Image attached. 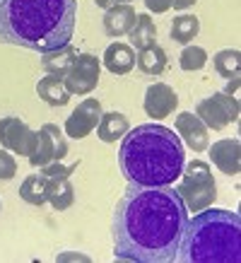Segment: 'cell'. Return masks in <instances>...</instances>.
Masks as SVG:
<instances>
[{"instance_id":"6da1fadb","label":"cell","mask_w":241,"mask_h":263,"mask_svg":"<svg viewBox=\"0 0 241 263\" xmlns=\"http://www.w3.org/2000/svg\"><path fill=\"white\" fill-rule=\"evenodd\" d=\"M188 210L171 186H135L113 213V254L123 261H174L184 239Z\"/></svg>"},{"instance_id":"7a4b0ae2","label":"cell","mask_w":241,"mask_h":263,"mask_svg":"<svg viewBox=\"0 0 241 263\" xmlns=\"http://www.w3.org/2000/svg\"><path fill=\"white\" fill-rule=\"evenodd\" d=\"M75 20L77 0H3L0 44L46 53L70 44Z\"/></svg>"},{"instance_id":"3957f363","label":"cell","mask_w":241,"mask_h":263,"mask_svg":"<svg viewBox=\"0 0 241 263\" xmlns=\"http://www.w3.org/2000/svg\"><path fill=\"white\" fill-rule=\"evenodd\" d=\"M118 164L135 186H171L186 164L184 143L171 128L143 123L123 136Z\"/></svg>"},{"instance_id":"277c9868","label":"cell","mask_w":241,"mask_h":263,"mask_svg":"<svg viewBox=\"0 0 241 263\" xmlns=\"http://www.w3.org/2000/svg\"><path fill=\"white\" fill-rule=\"evenodd\" d=\"M184 263H239L241 220L225 208H203L188 217L176 254Z\"/></svg>"},{"instance_id":"5b68a950","label":"cell","mask_w":241,"mask_h":263,"mask_svg":"<svg viewBox=\"0 0 241 263\" xmlns=\"http://www.w3.org/2000/svg\"><path fill=\"white\" fill-rule=\"evenodd\" d=\"M181 181L174 191L178 193V198L184 200V205L188 213H200L203 208H208L215 203L217 198V183L212 179V169L208 162L193 160L184 164L181 169Z\"/></svg>"},{"instance_id":"8992f818","label":"cell","mask_w":241,"mask_h":263,"mask_svg":"<svg viewBox=\"0 0 241 263\" xmlns=\"http://www.w3.org/2000/svg\"><path fill=\"white\" fill-rule=\"evenodd\" d=\"M195 116L208 126V130H222L239 119V102L234 95L215 92L208 99H200L195 106Z\"/></svg>"},{"instance_id":"52a82bcc","label":"cell","mask_w":241,"mask_h":263,"mask_svg":"<svg viewBox=\"0 0 241 263\" xmlns=\"http://www.w3.org/2000/svg\"><path fill=\"white\" fill-rule=\"evenodd\" d=\"M68 155V140H65L63 130L56 123H46L36 130V147L29 155V164L32 167H46L51 162H63Z\"/></svg>"},{"instance_id":"ba28073f","label":"cell","mask_w":241,"mask_h":263,"mask_svg":"<svg viewBox=\"0 0 241 263\" xmlns=\"http://www.w3.org/2000/svg\"><path fill=\"white\" fill-rule=\"evenodd\" d=\"M99 72H102V61L99 58L92 56V53H77L70 70L63 75L65 89L77 97L89 95L99 85Z\"/></svg>"},{"instance_id":"9c48e42d","label":"cell","mask_w":241,"mask_h":263,"mask_svg":"<svg viewBox=\"0 0 241 263\" xmlns=\"http://www.w3.org/2000/svg\"><path fill=\"white\" fill-rule=\"evenodd\" d=\"M0 147L29 157L36 147V130H32L19 116H3L0 119Z\"/></svg>"},{"instance_id":"30bf717a","label":"cell","mask_w":241,"mask_h":263,"mask_svg":"<svg viewBox=\"0 0 241 263\" xmlns=\"http://www.w3.org/2000/svg\"><path fill=\"white\" fill-rule=\"evenodd\" d=\"M102 102L96 99V97H87V99H82L77 104V109L68 116L65 121V136L75 138V140H82V138H87L92 130L96 128L99 119H102Z\"/></svg>"},{"instance_id":"8fae6325","label":"cell","mask_w":241,"mask_h":263,"mask_svg":"<svg viewBox=\"0 0 241 263\" xmlns=\"http://www.w3.org/2000/svg\"><path fill=\"white\" fill-rule=\"evenodd\" d=\"M143 106H145V114H147L150 119L159 121V119H167V116L174 114V109L178 106V97L167 82H154V85H150L147 92H145Z\"/></svg>"},{"instance_id":"7c38bea8","label":"cell","mask_w":241,"mask_h":263,"mask_svg":"<svg viewBox=\"0 0 241 263\" xmlns=\"http://www.w3.org/2000/svg\"><path fill=\"white\" fill-rule=\"evenodd\" d=\"M174 126H176L178 138H181L193 152H203L210 147V130L195 114H191V111L178 114L176 121H174Z\"/></svg>"},{"instance_id":"4fadbf2b","label":"cell","mask_w":241,"mask_h":263,"mask_svg":"<svg viewBox=\"0 0 241 263\" xmlns=\"http://www.w3.org/2000/svg\"><path fill=\"white\" fill-rule=\"evenodd\" d=\"M210 157H212V164H215L222 174H227V176L239 174V169H241V145H239L236 138L212 143V147H210Z\"/></svg>"},{"instance_id":"5bb4252c","label":"cell","mask_w":241,"mask_h":263,"mask_svg":"<svg viewBox=\"0 0 241 263\" xmlns=\"http://www.w3.org/2000/svg\"><path fill=\"white\" fill-rule=\"evenodd\" d=\"M135 17H137V12L130 3H118V5L109 8L106 10V15H104L106 36H113V39L126 36V34L133 29V24H135Z\"/></svg>"},{"instance_id":"9a60e30c","label":"cell","mask_w":241,"mask_h":263,"mask_svg":"<svg viewBox=\"0 0 241 263\" xmlns=\"http://www.w3.org/2000/svg\"><path fill=\"white\" fill-rule=\"evenodd\" d=\"M102 61H104L106 70L113 72V75H128V72L135 68V51H133V46H128V44L116 41L111 46H106Z\"/></svg>"},{"instance_id":"2e32d148","label":"cell","mask_w":241,"mask_h":263,"mask_svg":"<svg viewBox=\"0 0 241 263\" xmlns=\"http://www.w3.org/2000/svg\"><path fill=\"white\" fill-rule=\"evenodd\" d=\"M46 179V203L56 210H68L75 200V186L70 183V176H44Z\"/></svg>"},{"instance_id":"e0dca14e","label":"cell","mask_w":241,"mask_h":263,"mask_svg":"<svg viewBox=\"0 0 241 263\" xmlns=\"http://www.w3.org/2000/svg\"><path fill=\"white\" fill-rule=\"evenodd\" d=\"M75 58H77V48L72 46V44H65V46H61V48H53V51L41 53V68L46 70V75L63 78L65 72L70 70V65Z\"/></svg>"},{"instance_id":"ac0fdd59","label":"cell","mask_w":241,"mask_h":263,"mask_svg":"<svg viewBox=\"0 0 241 263\" xmlns=\"http://www.w3.org/2000/svg\"><path fill=\"white\" fill-rule=\"evenodd\" d=\"M128 130H130L128 116L120 111L102 114V119L96 123V136H99V140H104V143H116V140H120Z\"/></svg>"},{"instance_id":"d6986e66","label":"cell","mask_w":241,"mask_h":263,"mask_svg":"<svg viewBox=\"0 0 241 263\" xmlns=\"http://www.w3.org/2000/svg\"><path fill=\"white\" fill-rule=\"evenodd\" d=\"M36 95L41 102H46L48 106H65L70 102V92L65 89L63 78L58 75H46L36 82Z\"/></svg>"},{"instance_id":"ffe728a7","label":"cell","mask_w":241,"mask_h":263,"mask_svg":"<svg viewBox=\"0 0 241 263\" xmlns=\"http://www.w3.org/2000/svg\"><path fill=\"white\" fill-rule=\"evenodd\" d=\"M135 65L145 75H154L157 78L167 68V51L162 46H157V44H152V46H147V48H140L135 56Z\"/></svg>"},{"instance_id":"44dd1931","label":"cell","mask_w":241,"mask_h":263,"mask_svg":"<svg viewBox=\"0 0 241 263\" xmlns=\"http://www.w3.org/2000/svg\"><path fill=\"white\" fill-rule=\"evenodd\" d=\"M128 36H130V44H133L137 51H140V48L152 46L154 41H157V27H154V20L150 15H137L133 29L128 32Z\"/></svg>"},{"instance_id":"7402d4cb","label":"cell","mask_w":241,"mask_h":263,"mask_svg":"<svg viewBox=\"0 0 241 263\" xmlns=\"http://www.w3.org/2000/svg\"><path fill=\"white\" fill-rule=\"evenodd\" d=\"M212 65L215 70L227 78V80H236L239 78V68H241V53L236 48H222L212 56Z\"/></svg>"},{"instance_id":"603a6c76","label":"cell","mask_w":241,"mask_h":263,"mask_svg":"<svg viewBox=\"0 0 241 263\" xmlns=\"http://www.w3.org/2000/svg\"><path fill=\"white\" fill-rule=\"evenodd\" d=\"M19 198L29 205H44L46 203V179L44 174H29L19 186Z\"/></svg>"},{"instance_id":"cb8c5ba5","label":"cell","mask_w":241,"mask_h":263,"mask_svg":"<svg viewBox=\"0 0 241 263\" xmlns=\"http://www.w3.org/2000/svg\"><path fill=\"white\" fill-rule=\"evenodd\" d=\"M200 32V20L195 15H178L171 22V39L176 44H191Z\"/></svg>"},{"instance_id":"d4e9b609","label":"cell","mask_w":241,"mask_h":263,"mask_svg":"<svg viewBox=\"0 0 241 263\" xmlns=\"http://www.w3.org/2000/svg\"><path fill=\"white\" fill-rule=\"evenodd\" d=\"M178 63L184 68L186 72H195V70H203L208 65V51L203 46H186L178 56Z\"/></svg>"},{"instance_id":"484cf974","label":"cell","mask_w":241,"mask_h":263,"mask_svg":"<svg viewBox=\"0 0 241 263\" xmlns=\"http://www.w3.org/2000/svg\"><path fill=\"white\" fill-rule=\"evenodd\" d=\"M17 174V162L15 157L10 155V150H5V147H0V179H12V176Z\"/></svg>"},{"instance_id":"4316f807","label":"cell","mask_w":241,"mask_h":263,"mask_svg":"<svg viewBox=\"0 0 241 263\" xmlns=\"http://www.w3.org/2000/svg\"><path fill=\"white\" fill-rule=\"evenodd\" d=\"M171 3H174V0H145L147 10H150V12H157V15L167 12V10L171 8Z\"/></svg>"},{"instance_id":"83f0119b","label":"cell","mask_w":241,"mask_h":263,"mask_svg":"<svg viewBox=\"0 0 241 263\" xmlns=\"http://www.w3.org/2000/svg\"><path fill=\"white\" fill-rule=\"evenodd\" d=\"M198 0H174L171 3V8L174 10H186V8H191V5H195Z\"/></svg>"},{"instance_id":"f1b7e54d","label":"cell","mask_w":241,"mask_h":263,"mask_svg":"<svg viewBox=\"0 0 241 263\" xmlns=\"http://www.w3.org/2000/svg\"><path fill=\"white\" fill-rule=\"evenodd\" d=\"M96 3V8H102V10H109V8H113V5H118L116 0H94Z\"/></svg>"},{"instance_id":"f546056e","label":"cell","mask_w":241,"mask_h":263,"mask_svg":"<svg viewBox=\"0 0 241 263\" xmlns=\"http://www.w3.org/2000/svg\"><path fill=\"white\" fill-rule=\"evenodd\" d=\"M116 3H133V0H116Z\"/></svg>"},{"instance_id":"4dcf8cb0","label":"cell","mask_w":241,"mask_h":263,"mask_svg":"<svg viewBox=\"0 0 241 263\" xmlns=\"http://www.w3.org/2000/svg\"><path fill=\"white\" fill-rule=\"evenodd\" d=\"M0 208H3V203H0Z\"/></svg>"},{"instance_id":"1f68e13d","label":"cell","mask_w":241,"mask_h":263,"mask_svg":"<svg viewBox=\"0 0 241 263\" xmlns=\"http://www.w3.org/2000/svg\"><path fill=\"white\" fill-rule=\"evenodd\" d=\"M0 3H3V0H0Z\"/></svg>"}]
</instances>
